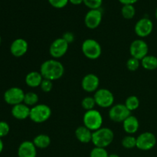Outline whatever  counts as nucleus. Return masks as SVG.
Segmentation results:
<instances>
[{
    "instance_id": "nucleus-18",
    "label": "nucleus",
    "mask_w": 157,
    "mask_h": 157,
    "mask_svg": "<svg viewBox=\"0 0 157 157\" xmlns=\"http://www.w3.org/2000/svg\"><path fill=\"white\" fill-rule=\"evenodd\" d=\"M123 127L124 131L128 134H134L137 132L140 127V123L137 118L134 116H129L123 122Z\"/></svg>"
},
{
    "instance_id": "nucleus-17",
    "label": "nucleus",
    "mask_w": 157,
    "mask_h": 157,
    "mask_svg": "<svg viewBox=\"0 0 157 157\" xmlns=\"http://www.w3.org/2000/svg\"><path fill=\"white\" fill-rule=\"evenodd\" d=\"M31 108L24 103L12 106V115L17 120H25L30 116Z\"/></svg>"
},
{
    "instance_id": "nucleus-14",
    "label": "nucleus",
    "mask_w": 157,
    "mask_h": 157,
    "mask_svg": "<svg viewBox=\"0 0 157 157\" xmlns=\"http://www.w3.org/2000/svg\"><path fill=\"white\" fill-rule=\"evenodd\" d=\"M100 84L99 78L94 74H87L81 81V87L84 91L88 93L96 92Z\"/></svg>"
},
{
    "instance_id": "nucleus-23",
    "label": "nucleus",
    "mask_w": 157,
    "mask_h": 157,
    "mask_svg": "<svg viewBox=\"0 0 157 157\" xmlns=\"http://www.w3.org/2000/svg\"><path fill=\"white\" fill-rule=\"evenodd\" d=\"M38 102V96L36 93L35 92H27L25 94V98H24V103L25 105L30 107H34V106L37 105Z\"/></svg>"
},
{
    "instance_id": "nucleus-35",
    "label": "nucleus",
    "mask_w": 157,
    "mask_h": 157,
    "mask_svg": "<svg viewBox=\"0 0 157 157\" xmlns=\"http://www.w3.org/2000/svg\"><path fill=\"white\" fill-rule=\"evenodd\" d=\"M121 4L123 5H133L138 1V0H118Z\"/></svg>"
},
{
    "instance_id": "nucleus-32",
    "label": "nucleus",
    "mask_w": 157,
    "mask_h": 157,
    "mask_svg": "<svg viewBox=\"0 0 157 157\" xmlns=\"http://www.w3.org/2000/svg\"><path fill=\"white\" fill-rule=\"evenodd\" d=\"M10 127L6 121H0V138L5 137L9 134Z\"/></svg>"
},
{
    "instance_id": "nucleus-19",
    "label": "nucleus",
    "mask_w": 157,
    "mask_h": 157,
    "mask_svg": "<svg viewBox=\"0 0 157 157\" xmlns=\"http://www.w3.org/2000/svg\"><path fill=\"white\" fill-rule=\"evenodd\" d=\"M92 134L93 132L84 125L78 127L75 130V136L78 140L82 144H88L91 142Z\"/></svg>"
},
{
    "instance_id": "nucleus-28",
    "label": "nucleus",
    "mask_w": 157,
    "mask_h": 157,
    "mask_svg": "<svg viewBox=\"0 0 157 157\" xmlns=\"http://www.w3.org/2000/svg\"><path fill=\"white\" fill-rule=\"evenodd\" d=\"M109 154L105 148L95 147L90 151V157H108Z\"/></svg>"
},
{
    "instance_id": "nucleus-20",
    "label": "nucleus",
    "mask_w": 157,
    "mask_h": 157,
    "mask_svg": "<svg viewBox=\"0 0 157 157\" xmlns=\"http://www.w3.org/2000/svg\"><path fill=\"white\" fill-rule=\"evenodd\" d=\"M43 77L38 71H31L27 74L25 77V84L29 87L35 88L40 87L43 81Z\"/></svg>"
},
{
    "instance_id": "nucleus-8",
    "label": "nucleus",
    "mask_w": 157,
    "mask_h": 157,
    "mask_svg": "<svg viewBox=\"0 0 157 157\" xmlns=\"http://www.w3.org/2000/svg\"><path fill=\"white\" fill-rule=\"evenodd\" d=\"M25 92L22 89L18 87H10L4 93V101L9 105L15 106L23 103Z\"/></svg>"
},
{
    "instance_id": "nucleus-37",
    "label": "nucleus",
    "mask_w": 157,
    "mask_h": 157,
    "mask_svg": "<svg viewBox=\"0 0 157 157\" xmlns=\"http://www.w3.org/2000/svg\"><path fill=\"white\" fill-rule=\"evenodd\" d=\"M3 148H4V144H3V142L2 140V139L0 138V153L2 152Z\"/></svg>"
},
{
    "instance_id": "nucleus-11",
    "label": "nucleus",
    "mask_w": 157,
    "mask_h": 157,
    "mask_svg": "<svg viewBox=\"0 0 157 157\" xmlns=\"http://www.w3.org/2000/svg\"><path fill=\"white\" fill-rule=\"evenodd\" d=\"M156 144V136L150 132H144L136 137V148L147 151L155 147Z\"/></svg>"
},
{
    "instance_id": "nucleus-15",
    "label": "nucleus",
    "mask_w": 157,
    "mask_h": 157,
    "mask_svg": "<svg viewBox=\"0 0 157 157\" xmlns=\"http://www.w3.org/2000/svg\"><path fill=\"white\" fill-rule=\"evenodd\" d=\"M29 44L27 41L23 38H17L14 40L10 46V52L14 57L20 58L27 53Z\"/></svg>"
},
{
    "instance_id": "nucleus-22",
    "label": "nucleus",
    "mask_w": 157,
    "mask_h": 157,
    "mask_svg": "<svg viewBox=\"0 0 157 157\" xmlns=\"http://www.w3.org/2000/svg\"><path fill=\"white\" fill-rule=\"evenodd\" d=\"M32 142L36 148L46 149L50 146L51 138L46 134H38L34 138Z\"/></svg>"
},
{
    "instance_id": "nucleus-40",
    "label": "nucleus",
    "mask_w": 157,
    "mask_h": 157,
    "mask_svg": "<svg viewBox=\"0 0 157 157\" xmlns=\"http://www.w3.org/2000/svg\"><path fill=\"white\" fill-rule=\"evenodd\" d=\"M1 43H2V38H1V35H0V45H1Z\"/></svg>"
},
{
    "instance_id": "nucleus-38",
    "label": "nucleus",
    "mask_w": 157,
    "mask_h": 157,
    "mask_svg": "<svg viewBox=\"0 0 157 157\" xmlns=\"http://www.w3.org/2000/svg\"><path fill=\"white\" fill-rule=\"evenodd\" d=\"M108 157H120L117 154H115V153H112V154H109Z\"/></svg>"
},
{
    "instance_id": "nucleus-30",
    "label": "nucleus",
    "mask_w": 157,
    "mask_h": 157,
    "mask_svg": "<svg viewBox=\"0 0 157 157\" xmlns=\"http://www.w3.org/2000/svg\"><path fill=\"white\" fill-rule=\"evenodd\" d=\"M103 0H84V4L90 9H99L102 6Z\"/></svg>"
},
{
    "instance_id": "nucleus-2",
    "label": "nucleus",
    "mask_w": 157,
    "mask_h": 157,
    "mask_svg": "<svg viewBox=\"0 0 157 157\" xmlns=\"http://www.w3.org/2000/svg\"><path fill=\"white\" fill-rule=\"evenodd\" d=\"M114 134L112 130L108 127H101L96 131L93 132L92 141L94 145L97 147L106 148L113 142Z\"/></svg>"
},
{
    "instance_id": "nucleus-16",
    "label": "nucleus",
    "mask_w": 157,
    "mask_h": 157,
    "mask_svg": "<svg viewBox=\"0 0 157 157\" xmlns=\"http://www.w3.org/2000/svg\"><path fill=\"white\" fill-rule=\"evenodd\" d=\"M37 148L33 142L26 140L21 143L18 149V157H36Z\"/></svg>"
},
{
    "instance_id": "nucleus-34",
    "label": "nucleus",
    "mask_w": 157,
    "mask_h": 157,
    "mask_svg": "<svg viewBox=\"0 0 157 157\" xmlns=\"http://www.w3.org/2000/svg\"><path fill=\"white\" fill-rule=\"evenodd\" d=\"M62 38H64V39L69 44L75 41V35H74V34L71 33V32H65V33L63 35Z\"/></svg>"
},
{
    "instance_id": "nucleus-12",
    "label": "nucleus",
    "mask_w": 157,
    "mask_h": 157,
    "mask_svg": "<svg viewBox=\"0 0 157 157\" xmlns=\"http://www.w3.org/2000/svg\"><path fill=\"white\" fill-rule=\"evenodd\" d=\"M153 23L149 18H142L138 20L134 27L135 33L140 38H146L152 33Z\"/></svg>"
},
{
    "instance_id": "nucleus-26",
    "label": "nucleus",
    "mask_w": 157,
    "mask_h": 157,
    "mask_svg": "<svg viewBox=\"0 0 157 157\" xmlns=\"http://www.w3.org/2000/svg\"><path fill=\"white\" fill-rule=\"evenodd\" d=\"M122 146L126 149H133L136 147V137L132 136V135H128L126 136L124 139L122 140Z\"/></svg>"
},
{
    "instance_id": "nucleus-39",
    "label": "nucleus",
    "mask_w": 157,
    "mask_h": 157,
    "mask_svg": "<svg viewBox=\"0 0 157 157\" xmlns=\"http://www.w3.org/2000/svg\"><path fill=\"white\" fill-rule=\"evenodd\" d=\"M155 16H156V19H157V8H156V12H155Z\"/></svg>"
},
{
    "instance_id": "nucleus-33",
    "label": "nucleus",
    "mask_w": 157,
    "mask_h": 157,
    "mask_svg": "<svg viewBox=\"0 0 157 157\" xmlns=\"http://www.w3.org/2000/svg\"><path fill=\"white\" fill-rule=\"evenodd\" d=\"M48 2L52 6L56 9H62L65 7L69 2V0H48Z\"/></svg>"
},
{
    "instance_id": "nucleus-3",
    "label": "nucleus",
    "mask_w": 157,
    "mask_h": 157,
    "mask_svg": "<svg viewBox=\"0 0 157 157\" xmlns=\"http://www.w3.org/2000/svg\"><path fill=\"white\" fill-rule=\"evenodd\" d=\"M83 123L87 128L94 132L102 127L103 117L101 113L95 109L87 110L83 117Z\"/></svg>"
},
{
    "instance_id": "nucleus-7",
    "label": "nucleus",
    "mask_w": 157,
    "mask_h": 157,
    "mask_svg": "<svg viewBox=\"0 0 157 157\" xmlns=\"http://www.w3.org/2000/svg\"><path fill=\"white\" fill-rule=\"evenodd\" d=\"M130 115L131 112L122 104L113 105L109 110V117L115 123H123Z\"/></svg>"
},
{
    "instance_id": "nucleus-29",
    "label": "nucleus",
    "mask_w": 157,
    "mask_h": 157,
    "mask_svg": "<svg viewBox=\"0 0 157 157\" xmlns=\"http://www.w3.org/2000/svg\"><path fill=\"white\" fill-rule=\"evenodd\" d=\"M140 64L141 63L140 60L132 58V57L127 61V67L130 71H135L137 70L140 66Z\"/></svg>"
},
{
    "instance_id": "nucleus-10",
    "label": "nucleus",
    "mask_w": 157,
    "mask_h": 157,
    "mask_svg": "<svg viewBox=\"0 0 157 157\" xmlns=\"http://www.w3.org/2000/svg\"><path fill=\"white\" fill-rule=\"evenodd\" d=\"M69 44L63 38H58L53 41L49 48V53L54 59L62 58L68 50Z\"/></svg>"
},
{
    "instance_id": "nucleus-31",
    "label": "nucleus",
    "mask_w": 157,
    "mask_h": 157,
    "mask_svg": "<svg viewBox=\"0 0 157 157\" xmlns=\"http://www.w3.org/2000/svg\"><path fill=\"white\" fill-rule=\"evenodd\" d=\"M40 87L44 93H49L53 89V83L52 81L47 79H43Z\"/></svg>"
},
{
    "instance_id": "nucleus-13",
    "label": "nucleus",
    "mask_w": 157,
    "mask_h": 157,
    "mask_svg": "<svg viewBox=\"0 0 157 157\" xmlns=\"http://www.w3.org/2000/svg\"><path fill=\"white\" fill-rule=\"evenodd\" d=\"M103 13L101 9H90L84 17V24L90 29H95L101 25Z\"/></svg>"
},
{
    "instance_id": "nucleus-6",
    "label": "nucleus",
    "mask_w": 157,
    "mask_h": 157,
    "mask_svg": "<svg viewBox=\"0 0 157 157\" xmlns=\"http://www.w3.org/2000/svg\"><path fill=\"white\" fill-rule=\"evenodd\" d=\"M94 98L98 106L102 108L111 107L114 103V96L110 90L106 88L98 89L94 92Z\"/></svg>"
},
{
    "instance_id": "nucleus-27",
    "label": "nucleus",
    "mask_w": 157,
    "mask_h": 157,
    "mask_svg": "<svg viewBox=\"0 0 157 157\" xmlns=\"http://www.w3.org/2000/svg\"><path fill=\"white\" fill-rule=\"evenodd\" d=\"M96 102H95V100L94 98V97H86L81 101V106H82L83 108L87 111V110H94V107L96 106Z\"/></svg>"
},
{
    "instance_id": "nucleus-25",
    "label": "nucleus",
    "mask_w": 157,
    "mask_h": 157,
    "mask_svg": "<svg viewBox=\"0 0 157 157\" xmlns=\"http://www.w3.org/2000/svg\"><path fill=\"white\" fill-rule=\"evenodd\" d=\"M121 14L125 19H132L136 14V9L133 5H123Z\"/></svg>"
},
{
    "instance_id": "nucleus-24",
    "label": "nucleus",
    "mask_w": 157,
    "mask_h": 157,
    "mask_svg": "<svg viewBox=\"0 0 157 157\" xmlns=\"http://www.w3.org/2000/svg\"><path fill=\"white\" fill-rule=\"evenodd\" d=\"M124 105L127 107V108L130 110V112L136 110L140 107V100L136 96L132 95V96L128 97L126 99Z\"/></svg>"
},
{
    "instance_id": "nucleus-9",
    "label": "nucleus",
    "mask_w": 157,
    "mask_h": 157,
    "mask_svg": "<svg viewBox=\"0 0 157 157\" xmlns=\"http://www.w3.org/2000/svg\"><path fill=\"white\" fill-rule=\"evenodd\" d=\"M149 47L145 41L142 39H136L130 44V53L132 58L141 60L148 55Z\"/></svg>"
},
{
    "instance_id": "nucleus-5",
    "label": "nucleus",
    "mask_w": 157,
    "mask_h": 157,
    "mask_svg": "<svg viewBox=\"0 0 157 157\" xmlns=\"http://www.w3.org/2000/svg\"><path fill=\"white\" fill-rule=\"evenodd\" d=\"M81 50L84 56L90 60L98 59L102 53V48L100 43L92 38H87L83 41Z\"/></svg>"
},
{
    "instance_id": "nucleus-1",
    "label": "nucleus",
    "mask_w": 157,
    "mask_h": 157,
    "mask_svg": "<svg viewBox=\"0 0 157 157\" xmlns=\"http://www.w3.org/2000/svg\"><path fill=\"white\" fill-rule=\"evenodd\" d=\"M40 73L44 79L57 81L63 76L64 73V65L56 59L46 60L41 64Z\"/></svg>"
},
{
    "instance_id": "nucleus-21",
    "label": "nucleus",
    "mask_w": 157,
    "mask_h": 157,
    "mask_svg": "<svg viewBox=\"0 0 157 157\" xmlns=\"http://www.w3.org/2000/svg\"><path fill=\"white\" fill-rule=\"evenodd\" d=\"M140 63L142 67L146 70L153 71L157 68V58L154 55H147L141 60Z\"/></svg>"
},
{
    "instance_id": "nucleus-36",
    "label": "nucleus",
    "mask_w": 157,
    "mask_h": 157,
    "mask_svg": "<svg viewBox=\"0 0 157 157\" xmlns=\"http://www.w3.org/2000/svg\"><path fill=\"white\" fill-rule=\"evenodd\" d=\"M69 2L75 5V6H78V5H81V3H84V0H69Z\"/></svg>"
},
{
    "instance_id": "nucleus-4",
    "label": "nucleus",
    "mask_w": 157,
    "mask_h": 157,
    "mask_svg": "<svg viewBox=\"0 0 157 157\" xmlns=\"http://www.w3.org/2000/svg\"><path fill=\"white\" fill-rule=\"evenodd\" d=\"M52 116V110L50 107L44 104H37L31 107L30 116L31 121L36 124H41L47 121Z\"/></svg>"
}]
</instances>
